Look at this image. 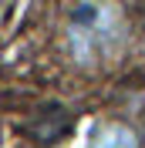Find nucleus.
Here are the masks:
<instances>
[{
	"instance_id": "nucleus-1",
	"label": "nucleus",
	"mask_w": 145,
	"mask_h": 148,
	"mask_svg": "<svg viewBox=\"0 0 145 148\" xmlns=\"http://www.w3.org/2000/svg\"><path fill=\"white\" fill-rule=\"evenodd\" d=\"M68 40L78 61H95L118 44V14L108 3H78L71 10Z\"/></svg>"
},
{
	"instance_id": "nucleus-2",
	"label": "nucleus",
	"mask_w": 145,
	"mask_h": 148,
	"mask_svg": "<svg viewBox=\"0 0 145 148\" xmlns=\"http://www.w3.org/2000/svg\"><path fill=\"white\" fill-rule=\"evenodd\" d=\"M68 125H71L68 111L57 108V104H51V108H44V111L34 118V125H27L24 131H27L34 141H44V145H51V141H54L61 131H68Z\"/></svg>"
},
{
	"instance_id": "nucleus-3",
	"label": "nucleus",
	"mask_w": 145,
	"mask_h": 148,
	"mask_svg": "<svg viewBox=\"0 0 145 148\" xmlns=\"http://www.w3.org/2000/svg\"><path fill=\"white\" fill-rule=\"evenodd\" d=\"M91 148H138V141L125 125H108V128L98 131V138L91 141Z\"/></svg>"
}]
</instances>
